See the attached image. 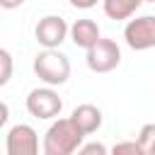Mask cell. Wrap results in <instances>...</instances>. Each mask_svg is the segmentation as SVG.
Listing matches in <instances>:
<instances>
[{"mask_svg": "<svg viewBox=\"0 0 155 155\" xmlns=\"http://www.w3.org/2000/svg\"><path fill=\"white\" fill-rule=\"evenodd\" d=\"M27 111L34 116V119H41V121H48V119H58L61 111H63V99L61 94L51 87V85H44V87H34L29 94H27Z\"/></svg>", "mask_w": 155, "mask_h": 155, "instance_id": "obj_3", "label": "cell"}, {"mask_svg": "<svg viewBox=\"0 0 155 155\" xmlns=\"http://www.w3.org/2000/svg\"><path fill=\"white\" fill-rule=\"evenodd\" d=\"M145 0H102V10L109 19H131Z\"/></svg>", "mask_w": 155, "mask_h": 155, "instance_id": "obj_10", "label": "cell"}, {"mask_svg": "<svg viewBox=\"0 0 155 155\" xmlns=\"http://www.w3.org/2000/svg\"><path fill=\"white\" fill-rule=\"evenodd\" d=\"M138 143L143 155H155V124H145L138 131Z\"/></svg>", "mask_w": 155, "mask_h": 155, "instance_id": "obj_11", "label": "cell"}, {"mask_svg": "<svg viewBox=\"0 0 155 155\" xmlns=\"http://www.w3.org/2000/svg\"><path fill=\"white\" fill-rule=\"evenodd\" d=\"M78 153H80V155H107L109 148L102 145V143H82Z\"/></svg>", "mask_w": 155, "mask_h": 155, "instance_id": "obj_14", "label": "cell"}, {"mask_svg": "<svg viewBox=\"0 0 155 155\" xmlns=\"http://www.w3.org/2000/svg\"><path fill=\"white\" fill-rule=\"evenodd\" d=\"M68 36H70V27H68V22H65L63 17H58V15H46V17H41V19L36 22V27H34V39H36V44L44 46V48H58Z\"/></svg>", "mask_w": 155, "mask_h": 155, "instance_id": "obj_6", "label": "cell"}, {"mask_svg": "<svg viewBox=\"0 0 155 155\" xmlns=\"http://www.w3.org/2000/svg\"><path fill=\"white\" fill-rule=\"evenodd\" d=\"M70 5L78 7V10H90V7L97 5V0H70Z\"/></svg>", "mask_w": 155, "mask_h": 155, "instance_id": "obj_16", "label": "cell"}, {"mask_svg": "<svg viewBox=\"0 0 155 155\" xmlns=\"http://www.w3.org/2000/svg\"><path fill=\"white\" fill-rule=\"evenodd\" d=\"M145 2H155V0H145Z\"/></svg>", "mask_w": 155, "mask_h": 155, "instance_id": "obj_18", "label": "cell"}, {"mask_svg": "<svg viewBox=\"0 0 155 155\" xmlns=\"http://www.w3.org/2000/svg\"><path fill=\"white\" fill-rule=\"evenodd\" d=\"M82 140H85V133L78 128V124L70 116L53 119V124L44 133L41 150H44V155H73L80 150Z\"/></svg>", "mask_w": 155, "mask_h": 155, "instance_id": "obj_1", "label": "cell"}, {"mask_svg": "<svg viewBox=\"0 0 155 155\" xmlns=\"http://www.w3.org/2000/svg\"><path fill=\"white\" fill-rule=\"evenodd\" d=\"M7 155H36L39 153V136L29 124H15L5 138Z\"/></svg>", "mask_w": 155, "mask_h": 155, "instance_id": "obj_7", "label": "cell"}, {"mask_svg": "<svg viewBox=\"0 0 155 155\" xmlns=\"http://www.w3.org/2000/svg\"><path fill=\"white\" fill-rule=\"evenodd\" d=\"M12 78V53L7 48H0V85L5 87Z\"/></svg>", "mask_w": 155, "mask_h": 155, "instance_id": "obj_12", "label": "cell"}, {"mask_svg": "<svg viewBox=\"0 0 155 155\" xmlns=\"http://www.w3.org/2000/svg\"><path fill=\"white\" fill-rule=\"evenodd\" d=\"M111 153H114V155H143L138 140H121V143H116V145L111 148Z\"/></svg>", "mask_w": 155, "mask_h": 155, "instance_id": "obj_13", "label": "cell"}, {"mask_svg": "<svg viewBox=\"0 0 155 155\" xmlns=\"http://www.w3.org/2000/svg\"><path fill=\"white\" fill-rule=\"evenodd\" d=\"M102 39V31H99V24L94 19H75L70 24V41L78 46V48H90L94 46L97 41Z\"/></svg>", "mask_w": 155, "mask_h": 155, "instance_id": "obj_9", "label": "cell"}, {"mask_svg": "<svg viewBox=\"0 0 155 155\" xmlns=\"http://www.w3.org/2000/svg\"><path fill=\"white\" fill-rule=\"evenodd\" d=\"M70 119L78 124V128H80L85 136H92V133H97V131L102 128V121H104V116H102V109H99V107H94V104H90V102H85V104H78V107L73 109Z\"/></svg>", "mask_w": 155, "mask_h": 155, "instance_id": "obj_8", "label": "cell"}, {"mask_svg": "<svg viewBox=\"0 0 155 155\" xmlns=\"http://www.w3.org/2000/svg\"><path fill=\"white\" fill-rule=\"evenodd\" d=\"M126 46L133 51H150L155 48V15H143L128 19L124 27Z\"/></svg>", "mask_w": 155, "mask_h": 155, "instance_id": "obj_5", "label": "cell"}, {"mask_svg": "<svg viewBox=\"0 0 155 155\" xmlns=\"http://www.w3.org/2000/svg\"><path fill=\"white\" fill-rule=\"evenodd\" d=\"M85 63L92 73H111L119 68L121 63V48L114 39H99L94 46L87 48V56H85Z\"/></svg>", "mask_w": 155, "mask_h": 155, "instance_id": "obj_4", "label": "cell"}, {"mask_svg": "<svg viewBox=\"0 0 155 155\" xmlns=\"http://www.w3.org/2000/svg\"><path fill=\"white\" fill-rule=\"evenodd\" d=\"M27 0H0V7L2 10H17V7H22Z\"/></svg>", "mask_w": 155, "mask_h": 155, "instance_id": "obj_15", "label": "cell"}, {"mask_svg": "<svg viewBox=\"0 0 155 155\" xmlns=\"http://www.w3.org/2000/svg\"><path fill=\"white\" fill-rule=\"evenodd\" d=\"M5 124H7V104L2 102L0 104V126H5Z\"/></svg>", "mask_w": 155, "mask_h": 155, "instance_id": "obj_17", "label": "cell"}, {"mask_svg": "<svg viewBox=\"0 0 155 155\" xmlns=\"http://www.w3.org/2000/svg\"><path fill=\"white\" fill-rule=\"evenodd\" d=\"M34 75L51 87H61L70 78V61L58 48H44L34 56Z\"/></svg>", "mask_w": 155, "mask_h": 155, "instance_id": "obj_2", "label": "cell"}]
</instances>
